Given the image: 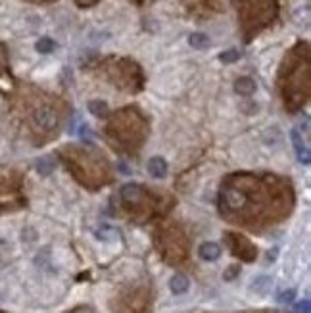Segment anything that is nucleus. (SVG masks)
<instances>
[{"label": "nucleus", "instance_id": "obj_1", "mask_svg": "<svg viewBox=\"0 0 311 313\" xmlns=\"http://www.w3.org/2000/svg\"><path fill=\"white\" fill-rule=\"evenodd\" d=\"M290 137H292V144H294V150H296V156H298V162H300L301 165H309L311 154H309V148H307L305 141L301 139V135L296 129H292Z\"/></svg>", "mask_w": 311, "mask_h": 313}, {"label": "nucleus", "instance_id": "obj_6", "mask_svg": "<svg viewBox=\"0 0 311 313\" xmlns=\"http://www.w3.org/2000/svg\"><path fill=\"white\" fill-rule=\"evenodd\" d=\"M188 43H190V46L196 48V50H205V48L210 46V37L204 35V33H192L190 39H188Z\"/></svg>", "mask_w": 311, "mask_h": 313}, {"label": "nucleus", "instance_id": "obj_11", "mask_svg": "<svg viewBox=\"0 0 311 313\" xmlns=\"http://www.w3.org/2000/svg\"><path fill=\"white\" fill-rule=\"evenodd\" d=\"M37 169L41 175H48L50 169H52V163H48V160H41V162L37 163Z\"/></svg>", "mask_w": 311, "mask_h": 313}, {"label": "nucleus", "instance_id": "obj_9", "mask_svg": "<svg viewBox=\"0 0 311 313\" xmlns=\"http://www.w3.org/2000/svg\"><path fill=\"white\" fill-rule=\"evenodd\" d=\"M88 110H90L92 114H96V116H102V114H106L108 106L104 102H100V100H94V102L88 104Z\"/></svg>", "mask_w": 311, "mask_h": 313}, {"label": "nucleus", "instance_id": "obj_5", "mask_svg": "<svg viewBox=\"0 0 311 313\" xmlns=\"http://www.w3.org/2000/svg\"><path fill=\"white\" fill-rule=\"evenodd\" d=\"M236 92L238 94H242V96H250L254 90H256V83L252 81V79H248V77H242V79H238L236 81Z\"/></svg>", "mask_w": 311, "mask_h": 313}, {"label": "nucleus", "instance_id": "obj_12", "mask_svg": "<svg viewBox=\"0 0 311 313\" xmlns=\"http://www.w3.org/2000/svg\"><path fill=\"white\" fill-rule=\"evenodd\" d=\"M296 313H309V300H301L296 305Z\"/></svg>", "mask_w": 311, "mask_h": 313}, {"label": "nucleus", "instance_id": "obj_7", "mask_svg": "<svg viewBox=\"0 0 311 313\" xmlns=\"http://www.w3.org/2000/svg\"><path fill=\"white\" fill-rule=\"evenodd\" d=\"M54 46H56V44H54L52 39L44 37V39H41V41L37 43V46H35V48H37L41 54H48V52H52V50H54Z\"/></svg>", "mask_w": 311, "mask_h": 313}, {"label": "nucleus", "instance_id": "obj_4", "mask_svg": "<svg viewBox=\"0 0 311 313\" xmlns=\"http://www.w3.org/2000/svg\"><path fill=\"white\" fill-rule=\"evenodd\" d=\"M148 173H150L154 179H161L165 173H167V163L163 158H152L148 162Z\"/></svg>", "mask_w": 311, "mask_h": 313}, {"label": "nucleus", "instance_id": "obj_2", "mask_svg": "<svg viewBox=\"0 0 311 313\" xmlns=\"http://www.w3.org/2000/svg\"><path fill=\"white\" fill-rule=\"evenodd\" d=\"M198 254H200V258L204 261H215L221 256V246L217 242H204L200 246V250H198Z\"/></svg>", "mask_w": 311, "mask_h": 313}, {"label": "nucleus", "instance_id": "obj_10", "mask_svg": "<svg viewBox=\"0 0 311 313\" xmlns=\"http://www.w3.org/2000/svg\"><path fill=\"white\" fill-rule=\"evenodd\" d=\"M238 58H240V54H238L236 50H227V52H223V54H221V58H219V60H221V62H225V64H229V62H236Z\"/></svg>", "mask_w": 311, "mask_h": 313}, {"label": "nucleus", "instance_id": "obj_3", "mask_svg": "<svg viewBox=\"0 0 311 313\" xmlns=\"http://www.w3.org/2000/svg\"><path fill=\"white\" fill-rule=\"evenodd\" d=\"M188 286H190L188 277H184V275H181V273L173 275L171 281H169V288H171L173 294H184V292L188 290Z\"/></svg>", "mask_w": 311, "mask_h": 313}, {"label": "nucleus", "instance_id": "obj_8", "mask_svg": "<svg viewBox=\"0 0 311 313\" xmlns=\"http://www.w3.org/2000/svg\"><path fill=\"white\" fill-rule=\"evenodd\" d=\"M294 298H296V290H294V288H288V290L280 292L277 300H279L280 303H292L294 302Z\"/></svg>", "mask_w": 311, "mask_h": 313}]
</instances>
